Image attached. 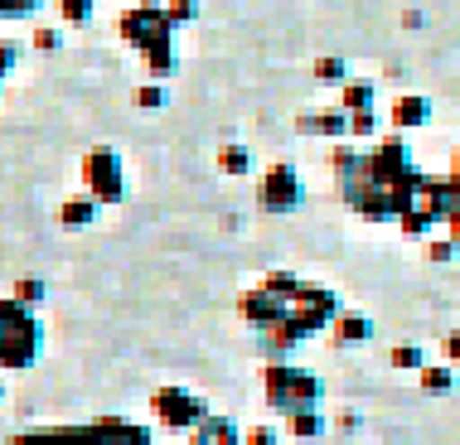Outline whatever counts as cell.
Listing matches in <instances>:
<instances>
[{
    "mask_svg": "<svg viewBox=\"0 0 460 445\" xmlns=\"http://www.w3.org/2000/svg\"><path fill=\"white\" fill-rule=\"evenodd\" d=\"M427 121H431V97L402 92L393 102V131H417V127H427Z\"/></svg>",
    "mask_w": 460,
    "mask_h": 445,
    "instance_id": "obj_13",
    "label": "cell"
},
{
    "mask_svg": "<svg viewBox=\"0 0 460 445\" xmlns=\"http://www.w3.org/2000/svg\"><path fill=\"white\" fill-rule=\"evenodd\" d=\"M334 426H340V431H349V436H354V431L364 426V416H358V412H344V416H340V422H334Z\"/></svg>",
    "mask_w": 460,
    "mask_h": 445,
    "instance_id": "obj_34",
    "label": "cell"
},
{
    "mask_svg": "<svg viewBox=\"0 0 460 445\" xmlns=\"http://www.w3.org/2000/svg\"><path fill=\"white\" fill-rule=\"evenodd\" d=\"M58 15H64V24H88L93 0H58Z\"/></svg>",
    "mask_w": 460,
    "mask_h": 445,
    "instance_id": "obj_27",
    "label": "cell"
},
{
    "mask_svg": "<svg viewBox=\"0 0 460 445\" xmlns=\"http://www.w3.org/2000/svg\"><path fill=\"white\" fill-rule=\"evenodd\" d=\"M441 353H446V363H451L456 373H460V329H451V334L441 339Z\"/></svg>",
    "mask_w": 460,
    "mask_h": 445,
    "instance_id": "obj_31",
    "label": "cell"
},
{
    "mask_svg": "<svg viewBox=\"0 0 460 445\" xmlns=\"http://www.w3.org/2000/svg\"><path fill=\"white\" fill-rule=\"evenodd\" d=\"M456 257H460V247L451 232L446 238H427V262H456Z\"/></svg>",
    "mask_w": 460,
    "mask_h": 445,
    "instance_id": "obj_26",
    "label": "cell"
},
{
    "mask_svg": "<svg viewBox=\"0 0 460 445\" xmlns=\"http://www.w3.org/2000/svg\"><path fill=\"white\" fill-rule=\"evenodd\" d=\"M378 135V111H354L349 117V141H368Z\"/></svg>",
    "mask_w": 460,
    "mask_h": 445,
    "instance_id": "obj_25",
    "label": "cell"
},
{
    "mask_svg": "<svg viewBox=\"0 0 460 445\" xmlns=\"http://www.w3.org/2000/svg\"><path fill=\"white\" fill-rule=\"evenodd\" d=\"M10 295H15L20 305H30V310H34V305H40L44 295H49V286H44V281H34V276H24V281H15V286H10Z\"/></svg>",
    "mask_w": 460,
    "mask_h": 445,
    "instance_id": "obj_24",
    "label": "cell"
},
{
    "mask_svg": "<svg viewBox=\"0 0 460 445\" xmlns=\"http://www.w3.org/2000/svg\"><path fill=\"white\" fill-rule=\"evenodd\" d=\"M44 353V325L15 295H0V373H24Z\"/></svg>",
    "mask_w": 460,
    "mask_h": 445,
    "instance_id": "obj_2",
    "label": "cell"
},
{
    "mask_svg": "<svg viewBox=\"0 0 460 445\" xmlns=\"http://www.w3.org/2000/svg\"><path fill=\"white\" fill-rule=\"evenodd\" d=\"M44 0H0V20H30Z\"/></svg>",
    "mask_w": 460,
    "mask_h": 445,
    "instance_id": "obj_28",
    "label": "cell"
},
{
    "mask_svg": "<svg viewBox=\"0 0 460 445\" xmlns=\"http://www.w3.org/2000/svg\"><path fill=\"white\" fill-rule=\"evenodd\" d=\"M368 170H373V184H378V189H388L397 204L412 208V194H417V184H421V170L412 165V151H407L402 135H383V141L368 151Z\"/></svg>",
    "mask_w": 460,
    "mask_h": 445,
    "instance_id": "obj_4",
    "label": "cell"
},
{
    "mask_svg": "<svg viewBox=\"0 0 460 445\" xmlns=\"http://www.w3.org/2000/svg\"><path fill=\"white\" fill-rule=\"evenodd\" d=\"M262 397L277 416H296V412H310V406L325 402V382L296 363H267L262 368Z\"/></svg>",
    "mask_w": 460,
    "mask_h": 445,
    "instance_id": "obj_3",
    "label": "cell"
},
{
    "mask_svg": "<svg viewBox=\"0 0 460 445\" xmlns=\"http://www.w3.org/2000/svg\"><path fill=\"white\" fill-rule=\"evenodd\" d=\"M136 5H155V0H136Z\"/></svg>",
    "mask_w": 460,
    "mask_h": 445,
    "instance_id": "obj_36",
    "label": "cell"
},
{
    "mask_svg": "<svg viewBox=\"0 0 460 445\" xmlns=\"http://www.w3.org/2000/svg\"><path fill=\"white\" fill-rule=\"evenodd\" d=\"M257 204L267 214H296L305 204V179L296 175V165H267L262 170V184H257Z\"/></svg>",
    "mask_w": 460,
    "mask_h": 445,
    "instance_id": "obj_8",
    "label": "cell"
},
{
    "mask_svg": "<svg viewBox=\"0 0 460 445\" xmlns=\"http://www.w3.org/2000/svg\"><path fill=\"white\" fill-rule=\"evenodd\" d=\"M427 363H431V358H427L421 344H397V349H393V368H402V373H421Z\"/></svg>",
    "mask_w": 460,
    "mask_h": 445,
    "instance_id": "obj_22",
    "label": "cell"
},
{
    "mask_svg": "<svg viewBox=\"0 0 460 445\" xmlns=\"http://www.w3.org/2000/svg\"><path fill=\"white\" fill-rule=\"evenodd\" d=\"M218 170L228 179H243L247 170H252V151H247L243 141H228V145H218Z\"/></svg>",
    "mask_w": 460,
    "mask_h": 445,
    "instance_id": "obj_20",
    "label": "cell"
},
{
    "mask_svg": "<svg viewBox=\"0 0 460 445\" xmlns=\"http://www.w3.org/2000/svg\"><path fill=\"white\" fill-rule=\"evenodd\" d=\"M93 436H97V445H151V426L127 422V416H97Z\"/></svg>",
    "mask_w": 460,
    "mask_h": 445,
    "instance_id": "obj_10",
    "label": "cell"
},
{
    "mask_svg": "<svg viewBox=\"0 0 460 445\" xmlns=\"http://www.w3.org/2000/svg\"><path fill=\"white\" fill-rule=\"evenodd\" d=\"M0 397H5V388H0Z\"/></svg>",
    "mask_w": 460,
    "mask_h": 445,
    "instance_id": "obj_37",
    "label": "cell"
},
{
    "mask_svg": "<svg viewBox=\"0 0 460 445\" xmlns=\"http://www.w3.org/2000/svg\"><path fill=\"white\" fill-rule=\"evenodd\" d=\"M97 214H102V204H97L93 194H73V199L58 204V222H64V228H93Z\"/></svg>",
    "mask_w": 460,
    "mask_h": 445,
    "instance_id": "obj_16",
    "label": "cell"
},
{
    "mask_svg": "<svg viewBox=\"0 0 460 445\" xmlns=\"http://www.w3.org/2000/svg\"><path fill=\"white\" fill-rule=\"evenodd\" d=\"M330 339H334V349H354V344H368V339H373V319L358 315V310H344V315L330 325Z\"/></svg>",
    "mask_w": 460,
    "mask_h": 445,
    "instance_id": "obj_14",
    "label": "cell"
},
{
    "mask_svg": "<svg viewBox=\"0 0 460 445\" xmlns=\"http://www.w3.org/2000/svg\"><path fill=\"white\" fill-rule=\"evenodd\" d=\"M417 382H421L427 397H451V392H456V368L451 363H427L417 373Z\"/></svg>",
    "mask_w": 460,
    "mask_h": 445,
    "instance_id": "obj_17",
    "label": "cell"
},
{
    "mask_svg": "<svg viewBox=\"0 0 460 445\" xmlns=\"http://www.w3.org/2000/svg\"><path fill=\"white\" fill-rule=\"evenodd\" d=\"M286 431H291L296 441H320L330 431V422H325V412H320V406H310V412L286 416Z\"/></svg>",
    "mask_w": 460,
    "mask_h": 445,
    "instance_id": "obj_19",
    "label": "cell"
},
{
    "mask_svg": "<svg viewBox=\"0 0 460 445\" xmlns=\"http://www.w3.org/2000/svg\"><path fill=\"white\" fill-rule=\"evenodd\" d=\"M184 445H243V431L233 426L228 416H204V422L190 431Z\"/></svg>",
    "mask_w": 460,
    "mask_h": 445,
    "instance_id": "obj_15",
    "label": "cell"
},
{
    "mask_svg": "<svg viewBox=\"0 0 460 445\" xmlns=\"http://www.w3.org/2000/svg\"><path fill=\"white\" fill-rule=\"evenodd\" d=\"M315 83H325V88H344L349 83V64L344 58H315Z\"/></svg>",
    "mask_w": 460,
    "mask_h": 445,
    "instance_id": "obj_21",
    "label": "cell"
},
{
    "mask_svg": "<svg viewBox=\"0 0 460 445\" xmlns=\"http://www.w3.org/2000/svg\"><path fill=\"white\" fill-rule=\"evenodd\" d=\"M238 315H243L257 334H262V329L281 325V319L291 315V301H286V295H277L267 281H257V286H247V291L238 295Z\"/></svg>",
    "mask_w": 460,
    "mask_h": 445,
    "instance_id": "obj_9",
    "label": "cell"
},
{
    "mask_svg": "<svg viewBox=\"0 0 460 445\" xmlns=\"http://www.w3.org/2000/svg\"><path fill=\"white\" fill-rule=\"evenodd\" d=\"M20 64V44H10V39H0V78H5L10 68Z\"/></svg>",
    "mask_w": 460,
    "mask_h": 445,
    "instance_id": "obj_32",
    "label": "cell"
},
{
    "mask_svg": "<svg viewBox=\"0 0 460 445\" xmlns=\"http://www.w3.org/2000/svg\"><path fill=\"white\" fill-rule=\"evenodd\" d=\"M340 107L344 111H349V117H354V111H378V88H373V83H364V78H349V83H344V88H340Z\"/></svg>",
    "mask_w": 460,
    "mask_h": 445,
    "instance_id": "obj_18",
    "label": "cell"
},
{
    "mask_svg": "<svg viewBox=\"0 0 460 445\" xmlns=\"http://www.w3.org/2000/svg\"><path fill=\"white\" fill-rule=\"evenodd\" d=\"M451 179H460V151H456V160H451Z\"/></svg>",
    "mask_w": 460,
    "mask_h": 445,
    "instance_id": "obj_35",
    "label": "cell"
},
{
    "mask_svg": "<svg viewBox=\"0 0 460 445\" xmlns=\"http://www.w3.org/2000/svg\"><path fill=\"white\" fill-rule=\"evenodd\" d=\"M117 34L146 58V68H151L155 83L175 73V24H170L165 5H131L127 15L117 20Z\"/></svg>",
    "mask_w": 460,
    "mask_h": 445,
    "instance_id": "obj_1",
    "label": "cell"
},
{
    "mask_svg": "<svg viewBox=\"0 0 460 445\" xmlns=\"http://www.w3.org/2000/svg\"><path fill=\"white\" fill-rule=\"evenodd\" d=\"M83 194H93L102 208L127 199V170H121V155L111 145H93L83 155Z\"/></svg>",
    "mask_w": 460,
    "mask_h": 445,
    "instance_id": "obj_5",
    "label": "cell"
},
{
    "mask_svg": "<svg viewBox=\"0 0 460 445\" xmlns=\"http://www.w3.org/2000/svg\"><path fill=\"white\" fill-rule=\"evenodd\" d=\"M305 135H325V141H349V111L344 107H320V111H305L296 121Z\"/></svg>",
    "mask_w": 460,
    "mask_h": 445,
    "instance_id": "obj_12",
    "label": "cell"
},
{
    "mask_svg": "<svg viewBox=\"0 0 460 445\" xmlns=\"http://www.w3.org/2000/svg\"><path fill=\"white\" fill-rule=\"evenodd\" d=\"M243 445H277V431H271V426H252L243 436Z\"/></svg>",
    "mask_w": 460,
    "mask_h": 445,
    "instance_id": "obj_33",
    "label": "cell"
},
{
    "mask_svg": "<svg viewBox=\"0 0 460 445\" xmlns=\"http://www.w3.org/2000/svg\"><path fill=\"white\" fill-rule=\"evenodd\" d=\"M5 445H97L93 422L88 426H49V431H20Z\"/></svg>",
    "mask_w": 460,
    "mask_h": 445,
    "instance_id": "obj_11",
    "label": "cell"
},
{
    "mask_svg": "<svg viewBox=\"0 0 460 445\" xmlns=\"http://www.w3.org/2000/svg\"><path fill=\"white\" fill-rule=\"evenodd\" d=\"M340 315H344V305H340V295H334L330 286H310V281H301V291L291 295V315L286 319L310 339V334H325Z\"/></svg>",
    "mask_w": 460,
    "mask_h": 445,
    "instance_id": "obj_7",
    "label": "cell"
},
{
    "mask_svg": "<svg viewBox=\"0 0 460 445\" xmlns=\"http://www.w3.org/2000/svg\"><path fill=\"white\" fill-rule=\"evenodd\" d=\"M58 44H64V34H58V30H49V24L34 30V48H40V54H54Z\"/></svg>",
    "mask_w": 460,
    "mask_h": 445,
    "instance_id": "obj_30",
    "label": "cell"
},
{
    "mask_svg": "<svg viewBox=\"0 0 460 445\" xmlns=\"http://www.w3.org/2000/svg\"><path fill=\"white\" fill-rule=\"evenodd\" d=\"M131 102L141 107V111H160V107H170V92H165V83H141Z\"/></svg>",
    "mask_w": 460,
    "mask_h": 445,
    "instance_id": "obj_23",
    "label": "cell"
},
{
    "mask_svg": "<svg viewBox=\"0 0 460 445\" xmlns=\"http://www.w3.org/2000/svg\"><path fill=\"white\" fill-rule=\"evenodd\" d=\"M151 416L165 431H175V436H190V431L214 412H208V402L190 388H160V392H151Z\"/></svg>",
    "mask_w": 460,
    "mask_h": 445,
    "instance_id": "obj_6",
    "label": "cell"
},
{
    "mask_svg": "<svg viewBox=\"0 0 460 445\" xmlns=\"http://www.w3.org/2000/svg\"><path fill=\"white\" fill-rule=\"evenodd\" d=\"M165 15H170V24L180 30V24H190V20L199 15V5H194V0H170V5H165Z\"/></svg>",
    "mask_w": 460,
    "mask_h": 445,
    "instance_id": "obj_29",
    "label": "cell"
}]
</instances>
